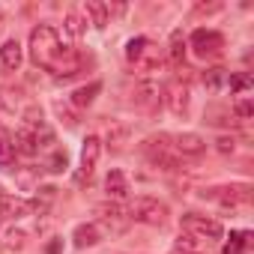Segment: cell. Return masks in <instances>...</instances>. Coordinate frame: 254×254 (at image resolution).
<instances>
[{"mask_svg": "<svg viewBox=\"0 0 254 254\" xmlns=\"http://www.w3.org/2000/svg\"><path fill=\"white\" fill-rule=\"evenodd\" d=\"M30 60L39 69L54 72L57 78H72L84 66V57L72 45H63L57 27L51 24H36L30 30Z\"/></svg>", "mask_w": 254, "mask_h": 254, "instance_id": "cell-1", "label": "cell"}, {"mask_svg": "<svg viewBox=\"0 0 254 254\" xmlns=\"http://www.w3.org/2000/svg\"><path fill=\"white\" fill-rule=\"evenodd\" d=\"M171 141H174L171 135L159 132V135H150V138L141 144V150H144V156L150 159V165H156V168H162V171H168V174L183 171V162H180V156L174 153V144H171Z\"/></svg>", "mask_w": 254, "mask_h": 254, "instance_id": "cell-2", "label": "cell"}, {"mask_svg": "<svg viewBox=\"0 0 254 254\" xmlns=\"http://www.w3.org/2000/svg\"><path fill=\"white\" fill-rule=\"evenodd\" d=\"M180 230L186 236H194L197 242H218L224 236V227L221 221L215 218H206V215H197V212H186L180 218Z\"/></svg>", "mask_w": 254, "mask_h": 254, "instance_id": "cell-3", "label": "cell"}, {"mask_svg": "<svg viewBox=\"0 0 254 254\" xmlns=\"http://www.w3.org/2000/svg\"><path fill=\"white\" fill-rule=\"evenodd\" d=\"M129 218L141 221V224H150V227H162L168 221V206L159 197H135L132 206H129Z\"/></svg>", "mask_w": 254, "mask_h": 254, "instance_id": "cell-4", "label": "cell"}, {"mask_svg": "<svg viewBox=\"0 0 254 254\" xmlns=\"http://www.w3.org/2000/svg\"><path fill=\"white\" fill-rule=\"evenodd\" d=\"M126 60L135 63L138 69H156L159 66V54H156V45L147 39V36H135L126 45Z\"/></svg>", "mask_w": 254, "mask_h": 254, "instance_id": "cell-5", "label": "cell"}, {"mask_svg": "<svg viewBox=\"0 0 254 254\" xmlns=\"http://www.w3.org/2000/svg\"><path fill=\"white\" fill-rule=\"evenodd\" d=\"M189 42H191L197 57H218L221 48H224V36L218 30H206V27H197Z\"/></svg>", "mask_w": 254, "mask_h": 254, "instance_id": "cell-6", "label": "cell"}, {"mask_svg": "<svg viewBox=\"0 0 254 254\" xmlns=\"http://www.w3.org/2000/svg\"><path fill=\"white\" fill-rule=\"evenodd\" d=\"M96 215H99V221L108 227V230H114V233H123L126 227H129V209H123L117 200H108V203H99L96 206Z\"/></svg>", "mask_w": 254, "mask_h": 254, "instance_id": "cell-7", "label": "cell"}, {"mask_svg": "<svg viewBox=\"0 0 254 254\" xmlns=\"http://www.w3.org/2000/svg\"><path fill=\"white\" fill-rule=\"evenodd\" d=\"M99 153H102L99 135H87V138H84V147H81V168H78V174H75V183H84V180L93 177V171H96V165H99Z\"/></svg>", "mask_w": 254, "mask_h": 254, "instance_id": "cell-8", "label": "cell"}, {"mask_svg": "<svg viewBox=\"0 0 254 254\" xmlns=\"http://www.w3.org/2000/svg\"><path fill=\"white\" fill-rule=\"evenodd\" d=\"M132 105H135L138 111H144V114H156L159 105H162V87H159L156 81H141V84H135V99H132Z\"/></svg>", "mask_w": 254, "mask_h": 254, "instance_id": "cell-9", "label": "cell"}, {"mask_svg": "<svg viewBox=\"0 0 254 254\" xmlns=\"http://www.w3.org/2000/svg\"><path fill=\"white\" fill-rule=\"evenodd\" d=\"M203 197H215L221 206H236V203H248L251 200V186H224V189H203Z\"/></svg>", "mask_w": 254, "mask_h": 254, "instance_id": "cell-10", "label": "cell"}, {"mask_svg": "<svg viewBox=\"0 0 254 254\" xmlns=\"http://www.w3.org/2000/svg\"><path fill=\"white\" fill-rule=\"evenodd\" d=\"M165 102H168L174 117H186L189 114V87L183 81H171L165 87Z\"/></svg>", "mask_w": 254, "mask_h": 254, "instance_id": "cell-11", "label": "cell"}, {"mask_svg": "<svg viewBox=\"0 0 254 254\" xmlns=\"http://www.w3.org/2000/svg\"><path fill=\"white\" fill-rule=\"evenodd\" d=\"M21 60H24V51H21L18 39H6L3 45H0V69L3 72H18Z\"/></svg>", "mask_w": 254, "mask_h": 254, "instance_id": "cell-12", "label": "cell"}, {"mask_svg": "<svg viewBox=\"0 0 254 254\" xmlns=\"http://www.w3.org/2000/svg\"><path fill=\"white\" fill-rule=\"evenodd\" d=\"M30 212V200L24 197H12V194H0V218H9V221H18Z\"/></svg>", "mask_w": 254, "mask_h": 254, "instance_id": "cell-13", "label": "cell"}, {"mask_svg": "<svg viewBox=\"0 0 254 254\" xmlns=\"http://www.w3.org/2000/svg\"><path fill=\"white\" fill-rule=\"evenodd\" d=\"M174 150L180 153V156H203L206 153V141L200 138V135H194V132H186V135H180L177 141H174Z\"/></svg>", "mask_w": 254, "mask_h": 254, "instance_id": "cell-14", "label": "cell"}, {"mask_svg": "<svg viewBox=\"0 0 254 254\" xmlns=\"http://www.w3.org/2000/svg\"><path fill=\"white\" fill-rule=\"evenodd\" d=\"M15 153H21V156H36L39 153V132H33V129H21V132H15Z\"/></svg>", "mask_w": 254, "mask_h": 254, "instance_id": "cell-15", "label": "cell"}, {"mask_svg": "<svg viewBox=\"0 0 254 254\" xmlns=\"http://www.w3.org/2000/svg\"><path fill=\"white\" fill-rule=\"evenodd\" d=\"M99 239H102V233H99L96 224H78L75 233H72L75 248H93V245H99Z\"/></svg>", "mask_w": 254, "mask_h": 254, "instance_id": "cell-16", "label": "cell"}, {"mask_svg": "<svg viewBox=\"0 0 254 254\" xmlns=\"http://www.w3.org/2000/svg\"><path fill=\"white\" fill-rule=\"evenodd\" d=\"M105 191L114 197V200H120V197H126L129 194V183H126V174L123 171H108V177H105Z\"/></svg>", "mask_w": 254, "mask_h": 254, "instance_id": "cell-17", "label": "cell"}, {"mask_svg": "<svg viewBox=\"0 0 254 254\" xmlns=\"http://www.w3.org/2000/svg\"><path fill=\"white\" fill-rule=\"evenodd\" d=\"M84 12L90 15V24L96 30H105L108 27V3H102V0H87L84 3Z\"/></svg>", "mask_w": 254, "mask_h": 254, "instance_id": "cell-18", "label": "cell"}, {"mask_svg": "<svg viewBox=\"0 0 254 254\" xmlns=\"http://www.w3.org/2000/svg\"><path fill=\"white\" fill-rule=\"evenodd\" d=\"M15 159V141L6 126H0V168H9Z\"/></svg>", "mask_w": 254, "mask_h": 254, "instance_id": "cell-19", "label": "cell"}, {"mask_svg": "<svg viewBox=\"0 0 254 254\" xmlns=\"http://www.w3.org/2000/svg\"><path fill=\"white\" fill-rule=\"evenodd\" d=\"M99 90H102V81H93V84H87V87H78V90L72 93V105H75V108H90Z\"/></svg>", "mask_w": 254, "mask_h": 254, "instance_id": "cell-20", "label": "cell"}, {"mask_svg": "<svg viewBox=\"0 0 254 254\" xmlns=\"http://www.w3.org/2000/svg\"><path fill=\"white\" fill-rule=\"evenodd\" d=\"M251 245V230H236L230 233V242L221 248V254H245Z\"/></svg>", "mask_w": 254, "mask_h": 254, "instance_id": "cell-21", "label": "cell"}, {"mask_svg": "<svg viewBox=\"0 0 254 254\" xmlns=\"http://www.w3.org/2000/svg\"><path fill=\"white\" fill-rule=\"evenodd\" d=\"M227 69H221V66H215V69H206L203 72V87L209 90V93H218L221 87H227Z\"/></svg>", "mask_w": 254, "mask_h": 254, "instance_id": "cell-22", "label": "cell"}, {"mask_svg": "<svg viewBox=\"0 0 254 254\" xmlns=\"http://www.w3.org/2000/svg\"><path fill=\"white\" fill-rule=\"evenodd\" d=\"M171 63L177 69H183V60H186V39H183V30H174L171 33Z\"/></svg>", "mask_w": 254, "mask_h": 254, "instance_id": "cell-23", "label": "cell"}, {"mask_svg": "<svg viewBox=\"0 0 254 254\" xmlns=\"http://www.w3.org/2000/svg\"><path fill=\"white\" fill-rule=\"evenodd\" d=\"M174 251H177V254H203V242H197L194 236L180 233L177 242H174Z\"/></svg>", "mask_w": 254, "mask_h": 254, "instance_id": "cell-24", "label": "cell"}, {"mask_svg": "<svg viewBox=\"0 0 254 254\" xmlns=\"http://www.w3.org/2000/svg\"><path fill=\"white\" fill-rule=\"evenodd\" d=\"M251 75L248 72H236V75H227V87H230V93H245V90H251Z\"/></svg>", "mask_w": 254, "mask_h": 254, "instance_id": "cell-25", "label": "cell"}, {"mask_svg": "<svg viewBox=\"0 0 254 254\" xmlns=\"http://www.w3.org/2000/svg\"><path fill=\"white\" fill-rule=\"evenodd\" d=\"M126 138H129V129H126V126H114V129L108 132V147L111 150H123Z\"/></svg>", "mask_w": 254, "mask_h": 254, "instance_id": "cell-26", "label": "cell"}, {"mask_svg": "<svg viewBox=\"0 0 254 254\" xmlns=\"http://www.w3.org/2000/svg\"><path fill=\"white\" fill-rule=\"evenodd\" d=\"M24 123H27L24 129H33V132L42 129V126H45V123H42V108H39V105H30V108L24 111Z\"/></svg>", "mask_w": 254, "mask_h": 254, "instance_id": "cell-27", "label": "cell"}, {"mask_svg": "<svg viewBox=\"0 0 254 254\" xmlns=\"http://www.w3.org/2000/svg\"><path fill=\"white\" fill-rule=\"evenodd\" d=\"M18 99H21V93L12 90V87H3V90H0V108H3V111H15V108H18Z\"/></svg>", "mask_w": 254, "mask_h": 254, "instance_id": "cell-28", "label": "cell"}, {"mask_svg": "<svg viewBox=\"0 0 254 254\" xmlns=\"http://www.w3.org/2000/svg\"><path fill=\"white\" fill-rule=\"evenodd\" d=\"M63 27H66V33H69V36H75V39L84 33V21H81V15H78V12H69Z\"/></svg>", "mask_w": 254, "mask_h": 254, "instance_id": "cell-29", "label": "cell"}, {"mask_svg": "<svg viewBox=\"0 0 254 254\" xmlns=\"http://www.w3.org/2000/svg\"><path fill=\"white\" fill-rule=\"evenodd\" d=\"M66 165H69L66 150H57V153L51 156V162H48V171H51V174H60V171H66Z\"/></svg>", "mask_w": 254, "mask_h": 254, "instance_id": "cell-30", "label": "cell"}, {"mask_svg": "<svg viewBox=\"0 0 254 254\" xmlns=\"http://www.w3.org/2000/svg\"><path fill=\"white\" fill-rule=\"evenodd\" d=\"M233 114H236L239 120H251V114H254V105H251V99H239V102L233 105Z\"/></svg>", "mask_w": 254, "mask_h": 254, "instance_id": "cell-31", "label": "cell"}, {"mask_svg": "<svg viewBox=\"0 0 254 254\" xmlns=\"http://www.w3.org/2000/svg\"><path fill=\"white\" fill-rule=\"evenodd\" d=\"M24 239H27L24 230H9V233H6V245H9L12 251H21V248H24Z\"/></svg>", "mask_w": 254, "mask_h": 254, "instance_id": "cell-32", "label": "cell"}, {"mask_svg": "<svg viewBox=\"0 0 254 254\" xmlns=\"http://www.w3.org/2000/svg\"><path fill=\"white\" fill-rule=\"evenodd\" d=\"M215 150H218L221 156H230V153L236 150V141H233V138H227V135H221V138L215 141Z\"/></svg>", "mask_w": 254, "mask_h": 254, "instance_id": "cell-33", "label": "cell"}, {"mask_svg": "<svg viewBox=\"0 0 254 254\" xmlns=\"http://www.w3.org/2000/svg\"><path fill=\"white\" fill-rule=\"evenodd\" d=\"M54 111H57V117H60L66 126H75V123H78V117H75V114H69V108H63V102H57V105H54Z\"/></svg>", "mask_w": 254, "mask_h": 254, "instance_id": "cell-34", "label": "cell"}, {"mask_svg": "<svg viewBox=\"0 0 254 254\" xmlns=\"http://www.w3.org/2000/svg\"><path fill=\"white\" fill-rule=\"evenodd\" d=\"M218 9H221V3H197V6H194L197 15H212V12H218Z\"/></svg>", "mask_w": 254, "mask_h": 254, "instance_id": "cell-35", "label": "cell"}, {"mask_svg": "<svg viewBox=\"0 0 254 254\" xmlns=\"http://www.w3.org/2000/svg\"><path fill=\"white\" fill-rule=\"evenodd\" d=\"M48 254H60V239H54V242L48 245Z\"/></svg>", "mask_w": 254, "mask_h": 254, "instance_id": "cell-36", "label": "cell"}, {"mask_svg": "<svg viewBox=\"0 0 254 254\" xmlns=\"http://www.w3.org/2000/svg\"><path fill=\"white\" fill-rule=\"evenodd\" d=\"M3 24H6V12L0 9V30H3Z\"/></svg>", "mask_w": 254, "mask_h": 254, "instance_id": "cell-37", "label": "cell"}]
</instances>
